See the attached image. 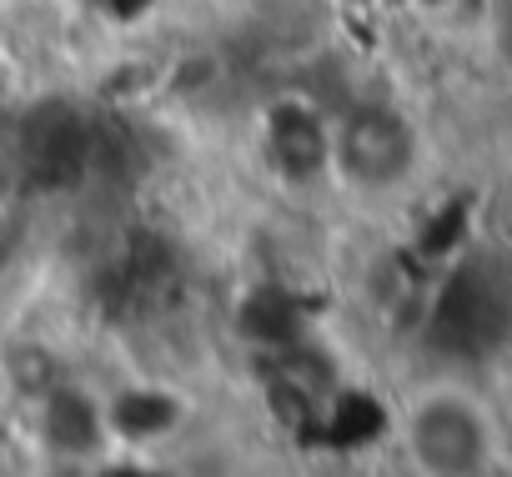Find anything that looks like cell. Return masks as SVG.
I'll return each instance as SVG.
<instances>
[{"label": "cell", "instance_id": "obj_2", "mask_svg": "<svg viewBox=\"0 0 512 477\" xmlns=\"http://www.w3.org/2000/svg\"><path fill=\"white\" fill-rule=\"evenodd\" d=\"M332 166L352 181H397L412 166V126L397 106H352L332 126Z\"/></svg>", "mask_w": 512, "mask_h": 477}, {"label": "cell", "instance_id": "obj_3", "mask_svg": "<svg viewBox=\"0 0 512 477\" xmlns=\"http://www.w3.org/2000/svg\"><path fill=\"white\" fill-rule=\"evenodd\" d=\"M442 317L452 327V337L472 352L492 347L512 317V282L487 272V267H467L462 277H452L447 297H442Z\"/></svg>", "mask_w": 512, "mask_h": 477}, {"label": "cell", "instance_id": "obj_1", "mask_svg": "<svg viewBox=\"0 0 512 477\" xmlns=\"http://www.w3.org/2000/svg\"><path fill=\"white\" fill-rule=\"evenodd\" d=\"M402 447L422 477H482L492 462V422L457 387H432L402 412Z\"/></svg>", "mask_w": 512, "mask_h": 477}]
</instances>
